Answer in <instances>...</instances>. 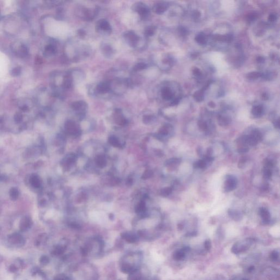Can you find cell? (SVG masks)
<instances>
[{"label": "cell", "instance_id": "obj_1", "mask_svg": "<svg viewBox=\"0 0 280 280\" xmlns=\"http://www.w3.org/2000/svg\"><path fill=\"white\" fill-rule=\"evenodd\" d=\"M253 242V239H248L243 242L236 243L232 248V252L234 254H239L243 252L250 248Z\"/></svg>", "mask_w": 280, "mask_h": 280}, {"label": "cell", "instance_id": "obj_2", "mask_svg": "<svg viewBox=\"0 0 280 280\" xmlns=\"http://www.w3.org/2000/svg\"><path fill=\"white\" fill-rule=\"evenodd\" d=\"M8 241L11 245L16 247H21L24 245L25 243L24 238L22 235L16 233L9 235Z\"/></svg>", "mask_w": 280, "mask_h": 280}, {"label": "cell", "instance_id": "obj_3", "mask_svg": "<svg viewBox=\"0 0 280 280\" xmlns=\"http://www.w3.org/2000/svg\"><path fill=\"white\" fill-rule=\"evenodd\" d=\"M124 37L128 43L132 47H135L139 40V36L132 31H128L124 33Z\"/></svg>", "mask_w": 280, "mask_h": 280}, {"label": "cell", "instance_id": "obj_4", "mask_svg": "<svg viewBox=\"0 0 280 280\" xmlns=\"http://www.w3.org/2000/svg\"><path fill=\"white\" fill-rule=\"evenodd\" d=\"M134 9L138 12L142 19L147 18L149 13V9L148 7L142 2L137 3L135 4L134 5Z\"/></svg>", "mask_w": 280, "mask_h": 280}, {"label": "cell", "instance_id": "obj_5", "mask_svg": "<svg viewBox=\"0 0 280 280\" xmlns=\"http://www.w3.org/2000/svg\"><path fill=\"white\" fill-rule=\"evenodd\" d=\"M33 225V221L31 218L29 216H25L22 218L20 222L19 228L22 232H26L31 228Z\"/></svg>", "mask_w": 280, "mask_h": 280}, {"label": "cell", "instance_id": "obj_6", "mask_svg": "<svg viewBox=\"0 0 280 280\" xmlns=\"http://www.w3.org/2000/svg\"><path fill=\"white\" fill-rule=\"evenodd\" d=\"M236 185L237 181L236 178L232 176H230L227 177V179L225 182L224 189L226 191H232L236 188Z\"/></svg>", "mask_w": 280, "mask_h": 280}, {"label": "cell", "instance_id": "obj_7", "mask_svg": "<svg viewBox=\"0 0 280 280\" xmlns=\"http://www.w3.org/2000/svg\"><path fill=\"white\" fill-rule=\"evenodd\" d=\"M97 28L99 31L101 30L108 33H110L112 31V28L110 23L105 19H101L97 22Z\"/></svg>", "mask_w": 280, "mask_h": 280}, {"label": "cell", "instance_id": "obj_8", "mask_svg": "<svg viewBox=\"0 0 280 280\" xmlns=\"http://www.w3.org/2000/svg\"><path fill=\"white\" fill-rule=\"evenodd\" d=\"M65 128L68 132L73 135H77L79 132L78 127L74 121H68L65 124Z\"/></svg>", "mask_w": 280, "mask_h": 280}, {"label": "cell", "instance_id": "obj_9", "mask_svg": "<svg viewBox=\"0 0 280 280\" xmlns=\"http://www.w3.org/2000/svg\"><path fill=\"white\" fill-rule=\"evenodd\" d=\"M110 84L108 82H103L97 84L96 86V91L98 93L101 94H104L110 90Z\"/></svg>", "mask_w": 280, "mask_h": 280}, {"label": "cell", "instance_id": "obj_10", "mask_svg": "<svg viewBox=\"0 0 280 280\" xmlns=\"http://www.w3.org/2000/svg\"><path fill=\"white\" fill-rule=\"evenodd\" d=\"M167 5L165 3L160 2L156 3L153 7L154 12L156 14H161L166 11Z\"/></svg>", "mask_w": 280, "mask_h": 280}, {"label": "cell", "instance_id": "obj_11", "mask_svg": "<svg viewBox=\"0 0 280 280\" xmlns=\"http://www.w3.org/2000/svg\"><path fill=\"white\" fill-rule=\"evenodd\" d=\"M121 235L122 238L126 240L128 243H134L138 240V236L131 233H124Z\"/></svg>", "mask_w": 280, "mask_h": 280}, {"label": "cell", "instance_id": "obj_12", "mask_svg": "<svg viewBox=\"0 0 280 280\" xmlns=\"http://www.w3.org/2000/svg\"><path fill=\"white\" fill-rule=\"evenodd\" d=\"M128 280H145V279L140 271L136 270L129 274Z\"/></svg>", "mask_w": 280, "mask_h": 280}, {"label": "cell", "instance_id": "obj_13", "mask_svg": "<svg viewBox=\"0 0 280 280\" xmlns=\"http://www.w3.org/2000/svg\"><path fill=\"white\" fill-rule=\"evenodd\" d=\"M29 182L30 184L35 188H38L41 186V181L37 175H31L29 179Z\"/></svg>", "mask_w": 280, "mask_h": 280}, {"label": "cell", "instance_id": "obj_14", "mask_svg": "<svg viewBox=\"0 0 280 280\" xmlns=\"http://www.w3.org/2000/svg\"><path fill=\"white\" fill-rule=\"evenodd\" d=\"M86 103L83 101H75L72 103L71 105V107L73 110L78 111V110H86Z\"/></svg>", "mask_w": 280, "mask_h": 280}, {"label": "cell", "instance_id": "obj_15", "mask_svg": "<svg viewBox=\"0 0 280 280\" xmlns=\"http://www.w3.org/2000/svg\"><path fill=\"white\" fill-rule=\"evenodd\" d=\"M260 215L263 219V221L265 223H269L270 218V214L268 210L265 208H262L260 209Z\"/></svg>", "mask_w": 280, "mask_h": 280}, {"label": "cell", "instance_id": "obj_16", "mask_svg": "<svg viewBox=\"0 0 280 280\" xmlns=\"http://www.w3.org/2000/svg\"><path fill=\"white\" fill-rule=\"evenodd\" d=\"M173 93L171 89L168 87H165L162 90V96L166 100H170L173 97Z\"/></svg>", "mask_w": 280, "mask_h": 280}, {"label": "cell", "instance_id": "obj_17", "mask_svg": "<svg viewBox=\"0 0 280 280\" xmlns=\"http://www.w3.org/2000/svg\"><path fill=\"white\" fill-rule=\"evenodd\" d=\"M214 38L215 40L226 42H230L233 39V37L232 35H216L215 36Z\"/></svg>", "mask_w": 280, "mask_h": 280}, {"label": "cell", "instance_id": "obj_18", "mask_svg": "<svg viewBox=\"0 0 280 280\" xmlns=\"http://www.w3.org/2000/svg\"><path fill=\"white\" fill-rule=\"evenodd\" d=\"M229 215L231 218L236 221H240L242 218V215L240 212L233 210H229L228 211Z\"/></svg>", "mask_w": 280, "mask_h": 280}, {"label": "cell", "instance_id": "obj_19", "mask_svg": "<svg viewBox=\"0 0 280 280\" xmlns=\"http://www.w3.org/2000/svg\"><path fill=\"white\" fill-rule=\"evenodd\" d=\"M195 41L200 45H204L206 43V38L204 33H201L196 35L195 37Z\"/></svg>", "mask_w": 280, "mask_h": 280}, {"label": "cell", "instance_id": "obj_20", "mask_svg": "<svg viewBox=\"0 0 280 280\" xmlns=\"http://www.w3.org/2000/svg\"><path fill=\"white\" fill-rule=\"evenodd\" d=\"M263 113V108L261 106H255L252 110V113L256 117H261Z\"/></svg>", "mask_w": 280, "mask_h": 280}, {"label": "cell", "instance_id": "obj_21", "mask_svg": "<svg viewBox=\"0 0 280 280\" xmlns=\"http://www.w3.org/2000/svg\"><path fill=\"white\" fill-rule=\"evenodd\" d=\"M186 253L183 249H180V250H177L175 252L173 255V258L175 259L176 261L183 260L186 256Z\"/></svg>", "mask_w": 280, "mask_h": 280}, {"label": "cell", "instance_id": "obj_22", "mask_svg": "<svg viewBox=\"0 0 280 280\" xmlns=\"http://www.w3.org/2000/svg\"><path fill=\"white\" fill-rule=\"evenodd\" d=\"M65 250V248L64 246L61 245H58L54 248V250H53V254L56 256H59L64 253Z\"/></svg>", "mask_w": 280, "mask_h": 280}, {"label": "cell", "instance_id": "obj_23", "mask_svg": "<svg viewBox=\"0 0 280 280\" xmlns=\"http://www.w3.org/2000/svg\"><path fill=\"white\" fill-rule=\"evenodd\" d=\"M9 195L12 200H16L19 195V191L18 189L14 187L12 188L9 191Z\"/></svg>", "mask_w": 280, "mask_h": 280}, {"label": "cell", "instance_id": "obj_24", "mask_svg": "<svg viewBox=\"0 0 280 280\" xmlns=\"http://www.w3.org/2000/svg\"><path fill=\"white\" fill-rule=\"evenodd\" d=\"M96 163L97 165L100 167H104L106 165V160L105 158L101 156H97L96 159Z\"/></svg>", "mask_w": 280, "mask_h": 280}, {"label": "cell", "instance_id": "obj_25", "mask_svg": "<svg viewBox=\"0 0 280 280\" xmlns=\"http://www.w3.org/2000/svg\"><path fill=\"white\" fill-rule=\"evenodd\" d=\"M193 97L197 102H201L204 100V92L202 90H199L193 94Z\"/></svg>", "mask_w": 280, "mask_h": 280}, {"label": "cell", "instance_id": "obj_26", "mask_svg": "<svg viewBox=\"0 0 280 280\" xmlns=\"http://www.w3.org/2000/svg\"><path fill=\"white\" fill-rule=\"evenodd\" d=\"M156 30V27H155V26H148L145 29V36H148V37L152 36L155 33Z\"/></svg>", "mask_w": 280, "mask_h": 280}, {"label": "cell", "instance_id": "obj_27", "mask_svg": "<svg viewBox=\"0 0 280 280\" xmlns=\"http://www.w3.org/2000/svg\"><path fill=\"white\" fill-rule=\"evenodd\" d=\"M108 141H109V142H110V145H112L115 147H119L121 145L119 141L117 139V138H116L115 136H110V138H109V139H108Z\"/></svg>", "mask_w": 280, "mask_h": 280}, {"label": "cell", "instance_id": "obj_28", "mask_svg": "<svg viewBox=\"0 0 280 280\" xmlns=\"http://www.w3.org/2000/svg\"><path fill=\"white\" fill-rule=\"evenodd\" d=\"M258 141L253 138L252 135L250 136H247V141H246V143L248 145H251V146H254L257 145Z\"/></svg>", "mask_w": 280, "mask_h": 280}, {"label": "cell", "instance_id": "obj_29", "mask_svg": "<svg viewBox=\"0 0 280 280\" xmlns=\"http://www.w3.org/2000/svg\"><path fill=\"white\" fill-rule=\"evenodd\" d=\"M261 73L258 72H252L248 73L247 78L249 79H256L257 78L261 77Z\"/></svg>", "mask_w": 280, "mask_h": 280}, {"label": "cell", "instance_id": "obj_30", "mask_svg": "<svg viewBox=\"0 0 280 280\" xmlns=\"http://www.w3.org/2000/svg\"><path fill=\"white\" fill-rule=\"evenodd\" d=\"M135 210H136V212L137 213H142L145 212V203L143 201H141L136 206Z\"/></svg>", "mask_w": 280, "mask_h": 280}, {"label": "cell", "instance_id": "obj_31", "mask_svg": "<svg viewBox=\"0 0 280 280\" xmlns=\"http://www.w3.org/2000/svg\"><path fill=\"white\" fill-rule=\"evenodd\" d=\"M147 68V65L145 64L143 62H139L136 65H135V66L134 67V70L135 71H140L141 70L145 69Z\"/></svg>", "mask_w": 280, "mask_h": 280}, {"label": "cell", "instance_id": "obj_32", "mask_svg": "<svg viewBox=\"0 0 280 280\" xmlns=\"http://www.w3.org/2000/svg\"><path fill=\"white\" fill-rule=\"evenodd\" d=\"M172 192V189L170 187H166L162 189L160 191V194L163 197H167L170 195Z\"/></svg>", "mask_w": 280, "mask_h": 280}, {"label": "cell", "instance_id": "obj_33", "mask_svg": "<svg viewBox=\"0 0 280 280\" xmlns=\"http://www.w3.org/2000/svg\"><path fill=\"white\" fill-rule=\"evenodd\" d=\"M230 121L228 118L224 117H220L218 119V123L221 126H226L229 124Z\"/></svg>", "mask_w": 280, "mask_h": 280}, {"label": "cell", "instance_id": "obj_34", "mask_svg": "<svg viewBox=\"0 0 280 280\" xmlns=\"http://www.w3.org/2000/svg\"><path fill=\"white\" fill-rule=\"evenodd\" d=\"M253 138H254L258 142L261 141L262 139V135L261 133L259 132L258 130H254L253 132H252L251 135Z\"/></svg>", "mask_w": 280, "mask_h": 280}, {"label": "cell", "instance_id": "obj_35", "mask_svg": "<svg viewBox=\"0 0 280 280\" xmlns=\"http://www.w3.org/2000/svg\"><path fill=\"white\" fill-rule=\"evenodd\" d=\"M270 258L273 261H276L279 259V253L277 250H273L270 254Z\"/></svg>", "mask_w": 280, "mask_h": 280}, {"label": "cell", "instance_id": "obj_36", "mask_svg": "<svg viewBox=\"0 0 280 280\" xmlns=\"http://www.w3.org/2000/svg\"><path fill=\"white\" fill-rule=\"evenodd\" d=\"M257 17V14L255 12H252L248 14L246 16V19L248 22H252L255 20Z\"/></svg>", "mask_w": 280, "mask_h": 280}, {"label": "cell", "instance_id": "obj_37", "mask_svg": "<svg viewBox=\"0 0 280 280\" xmlns=\"http://www.w3.org/2000/svg\"><path fill=\"white\" fill-rule=\"evenodd\" d=\"M206 166V163L205 162V160H201L200 161H198V162H196L195 164H194V166L195 167H198V168H200V169H204L205 168Z\"/></svg>", "mask_w": 280, "mask_h": 280}, {"label": "cell", "instance_id": "obj_38", "mask_svg": "<svg viewBox=\"0 0 280 280\" xmlns=\"http://www.w3.org/2000/svg\"><path fill=\"white\" fill-rule=\"evenodd\" d=\"M49 262V258L47 256H42L40 259V263L42 265H46L48 264Z\"/></svg>", "mask_w": 280, "mask_h": 280}, {"label": "cell", "instance_id": "obj_39", "mask_svg": "<svg viewBox=\"0 0 280 280\" xmlns=\"http://www.w3.org/2000/svg\"><path fill=\"white\" fill-rule=\"evenodd\" d=\"M153 173L151 170H146L145 173H143L142 176V178L144 180H146L151 178L153 176Z\"/></svg>", "mask_w": 280, "mask_h": 280}, {"label": "cell", "instance_id": "obj_40", "mask_svg": "<svg viewBox=\"0 0 280 280\" xmlns=\"http://www.w3.org/2000/svg\"><path fill=\"white\" fill-rule=\"evenodd\" d=\"M180 159L173 158V159H170L169 160H167L166 163L167 165H178L180 163Z\"/></svg>", "mask_w": 280, "mask_h": 280}, {"label": "cell", "instance_id": "obj_41", "mask_svg": "<svg viewBox=\"0 0 280 280\" xmlns=\"http://www.w3.org/2000/svg\"><path fill=\"white\" fill-rule=\"evenodd\" d=\"M199 127L201 130L205 131L208 129V125L206 123L203 121H200L199 122Z\"/></svg>", "mask_w": 280, "mask_h": 280}, {"label": "cell", "instance_id": "obj_42", "mask_svg": "<svg viewBox=\"0 0 280 280\" xmlns=\"http://www.w3.org/2000/svg\"><path fill=\"white\" fill-rule=\"evenodd\" d=\"M204 247L207 250H210L211 248V242L210 240H206L204 243Z\"/></svg>", "mask_w": 280, "mask_h": 280}, {"label": "cell", "instance_id": "obj_43", "mask_svg": "<svg viewBox=\"0 0 280 280\" xmlns=\"http://www.w3.org/2000/svg\"><path fill=\"white\" fill-rule=\"evenodd\" d=\"M248 149H249V148H248L247 146L243 145V146H241V147L238 149V152L240 153H243L247 152L248 151Z\"/></svg>", "mask_w": 280, "mask_h": 280}, {"label": "cell", "instance_id": "obj_44", "mask_svg": "<svg viewBox=\"0 0 280 280\" xmlns=\"http://www.w3.org/2000/svg\"><path fill=\"white\" fill-rule=\"evenodd\" d=\"M264 173L265 177L267 178H270L272 176V173H271V170L269 169H266L265 170H264Z\"/></svg>", "mask_w": 280, "mask_h": 280}, {"label": "cell", "instance_id": "obj_45", "mask_svg": "<svg viewBox=\"0 0 280 280\" xmlns=\"http://www.w3.org/2000/svg\"><path fill=\"white\" fill-rule=\"evenodd\" d=\"M277 19V16L276 14L274 13L270 14L268 18L269 21L270 22H274Z\"/></svg>", "mask_w": 280, "mask_h": 280}, {"label": "cell", "instance_id": "obj_46", "mask_svg": "<svg viewBox=\"0 0 280 280\" xmlns=\"http://www.w3.org/2000/svg\"><path fill=\"white\" fill-rule=\"evenodd\" d=\"M159 132L162 134V135H167L168 134V129H167V128L166 127H164L162 128L160 130H159Z\"/></svg>", "mask_w": 280, "mask_h": 280}, {"label": "cell", "instance_id": "obj_47", "mask_svg": "<svg viewBox=\"0 0 280 280\" xmlns=\"http://www.w3.org/2000/svg\"><path fill=\"white\" fill-rule=\"evenodd\" d=\"M193 73L194 75L197 76V77L200 76L202 74L201 72L200 71V70L199 68H194V70L193 71Z\"/></svg>", "mask_w": 280, "mask_h": 280}, {"label": "cell", "instance_id": "obj_48", "mask_svg": "<svg viewBox=\"0 0 280 280\" xmlns=\"http://www.w3.org/2000/svg\"><path fill=\"white\" fill-rule=\"evenodd\" d=\"M152 117L151 116H145V117H144L143 118V121L145 123H149L150 121H152Z\"/></svg>", "mask_w": 280, "mask_h": 280}, {"label": "cell", "instance_id": "obj_49", "mask_svg": "<svg viewBox=\"0 0 280 280\" xmlns=\"http://www.w3.org/2000/svg\"><path fill=\"white\" fill-rule=\"evenodd\" d=\"M54 280H68V278L65 275H60L57 276Z\"/></svg>", "mask_w": 280, "mask_h": 280}, {"label": "cell", "instance_id": "obj_50", "mask_svg": "<svg viewBox=\"0 0 280 280\" xmlns=\"http://www.w3.org/2000/svg\"><path fill=\"white\" fill-rule=\"evenodd\" d=\"M179 32L182 35H185L187 33V30H186V28L183 27H180L179 28Z\"/></svg>", "mask_w": 280, "mask_h": 280}, {"label": "cell", "instance_id": "obj_51", "mask_svg": "<svg viewBox=\"0 0 280 280\" xmlns=\"http://www.w3.org/2000/svg\"><path fill=\"white\" fill-rule=\"evenodd\" d=\"M245 163H246V159L245 158H241V159H240V162L239 163V167H240V168H242V167H243Z\"/></svg>", "mask_w": 280, "mask_h": 280}, {"label": "cell", "instance_id": "obj_52", "mask_svg": "<svg viewBox=\"0 0 280 280\" xmlns=\"http://www.w3.org/2000/svg\"><path fill=\"white\" fill-rule=\"evenodd\" d=\"M265 58L263 57H258L257 58L256 61L258 63H264L265 62Z\"/></svg>", "mask_w": 280, "mask_h": 280}, {"label": "cell", "instance_id": "obj_53", "mask_svg": "<svg viewBox=\"0 0 280 280\" xmlns=\"http://www.w3.org/2000/svg\"><path fill=\"white\" fill-rule=\"evenodd\" d=\"M193 16H194L195 18H198L200 16V13L198 11H194L193 13Z\"/></svg>", "mask_w": 280, "mask_h": 280}, {"label": "cell", "instance_id": "obj_54", "mask_svg": "<svg viewBox=\"0 0 280 280\" xmlns=\"http://www.w3.org/2000/svg\"><path fill=\"white\" fill-rule=\"evenodd\" d=\"M212 153V149L211 148H208L207 151V154L208 156H211Z\"/></svg>", "mask_w": 280, "mask_h": 280}, {"label": "cell", "instance_id": "obj_55", "mask_svg": "<svg viewBox=\"0 0 280 280\" xmlns=\"http://www.w3.org/2000/svg\"><path fill=\"white\" fill-rule=\"evenodd\" d=\"M178 103H179V99H176L172 102L171 105H173V106H175V105H177Z\"/></svg>", "mask_w": 280, "mask_h": 280}, {"label": "cell", "instance_id": "obj_56", "mask_svg": "<svg viewBox=\"0 0 280 280\" xmlns=\"http://www.w3.org/2000/svg\"><path fill=\"white\" fill-rule=\"evenodd\" d=\"M262 99L264 100H268V95L266 93H264L262 94Z\"/></svg>", "mask_w": 280, "mask_h": 280}, {"label": "cell", "instance_id": "obj_57", "mask_svg": "<svg viewBox=\"0 0 280 280\" xmlns=\"http://www.w3.org/2000/svg\"><path fill=\"white\" fill-rule=\"evenodd\" d=\"M208 105H209L211 107L213 108L215 107V103L212 102V101H211L210 103H209Z\"/></svg>", "mask_w": 280, "mask_h": 280}, {"label": "cell", "instance_id": "obj_58", "mask_svg": "<svg viewBox=\"0 0 280 280\" xmlns=\"http://www.w3.org/2000/svg\"><path fill=\"white\" fill-rule=\"evenodd\" d=\"M254 269V267H253V266H252V267H250L248 268V271L251 272V271H253Z\"/></svg>", "mask_w": 280, "mask_h": 280}, {"label": "cell", "instance_id": "obj_59", "mask_svg": "<svg viewBox=\"0 0 280 280\" xmlns=\"http://www.w3.org/2000/svg\"><path fill=\"white\" fill-rule=\"evenodd\" d=\"M246 280V279H244V280Z\"/></svg>", "mask_w": 280, "mask_h": 280}]
</instances>
